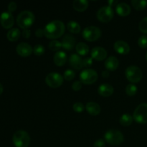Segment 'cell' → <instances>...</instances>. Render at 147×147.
<instances>
[{
	"instance_id": "6da1fadb",
	"label": "cell",
	"mask_w": 147,
	"mask_h": 147,
	"mask_svg": "<svg viewBox=\"0 0 147 147\" xmlns=\"http://www.w3.org/2000/svg\"><path fill=\"white\" fill-rule=\"evenodd\" d=\"M64 24L60 20H54L49 22L44 28V34L49 39H57L61 37L65 32Z\"/></svg>"
},
{
	"instance_id": "7a4b0ae2",
	"label": "cell",
	"mask_w": 147,
	"mask_h": 147,
	"mask_svg": "<svg viewBox=\"0 0 147 147\" xmlns=\"http://www.w3.org/2000/svg\"><path fill=\"white\" fill-rule=\"evenodd\" d=\"M34 22V15L32 11L24 10L20 12L17 17V23L20 28L25 30L32 25Z\"/></svg>"
},
{
	"instance_id": "3957f363",
	"label": "cell",
	"mask_w": 147,
	"mask_h": 147,
	"mask_svg": "<svg viewBox=\"0 0 147 147\" xmlns=\"http://www.w3.org/2000/svg\"><path fill=\"white\" fill-rule=\"evenodd\" d=\"M104 138L106 142L112 146H118L121 144L124 140L123 134L120 131L115 130V129H111L106 131Z\"/></svg>"
},
{
	"instance_id": "277c9868",
	"label": "cell",
	"mask_w": 147,
	"mask_h": 147,
	"mask_svg": "<svg viewBox=\"0 0 147 147\" xmlns=\"http://www.w3.org/2000/svg\"><path fill=\"white\" fill-rule=\"evenodd\" d=\"M12 142L16 147H27L30 143V137L27 131L19 130L14 134Z\"/></svg>"
},
{
	"instance_id": "5b68a950",
	"label": "cell",
	"mask_w": 147,
	"mask_h": 147,
	"mask_svg": "<svg viewBox=\"0 0 147 147\" xmlns=\"http://www.w3.org/2000/svg\"><path fill=\"white\" fill-rule=\"evenodd\" d=\"M125 75L129 81L133 83H139L143 77V73L142 70L137 66H129L126 68Z\"/></svg>"
},
{
	"instance_id": "8992f818",
	"label": "cell",
	"mask_w": 147,
	"mask_h": 147,
	"mask_svg": "<svg viewBox=\"0 0 147 147\" xmlns=\"http://www.w3.org/2000/svg\"><path fill=\"white\" fill-rule=\"evenodd\" d=\"M133 119L139 123L144 124L147 123V103H141L136 108L134 112Z\"/></svg>"
},
{
	"instance_id": "52a82bcc",
	"label": "cell",
	"mask_w": 147,
	"mask_h": 147,
	"mask_svg": "<svg viewBox=\"0 0 147 147\" xmlns=\"http://www.w3.org/2000/svg\"><path fill=\"white\" fill-rule=\"evenodd\" d=\"M101 36L100 29L95 26H89L86 27L83 32V37L88 42H94L98 40Z\"/></svg>"
},
{
	"instance_id": "ba28073f",
	"label": "cell",
	"mask_w": 147,
	"mask_h": 147,
	"mask_svg": "<svg viewBox=\"0 0 147 147\" xmlns=\"http://www.w3.org/2000/svg\"><path fill=\"white\" fill-rule=\"evenodd\" d=\"M98 73L96 70L90 68L83 70L80 75V80L85 85H90L94 83L98 79Z\"/></svg>"
},
{
	"instance_id": "9c48e42d",
	"label": "cell",
	"mask_w": 147,
	"mask_h": 147,
	"mask_svg": "<svg viewBox=\"0 0 147 147\" xmlns=\"http://www.w3.org/2000/svg\"><path fill=\"white\" fill-rule=\"evenodd\" d=\"M45 83L50 88H57L63 83V77L58 73H50L46 76Z\"/></svg>"
},
{
	"instance_id": "30bf717a",
	"label": "cell",
	"mask_w": 147,
	"mask_h": 147,
	"mask_svg": "<svg viewBox=\"0 0 147 147\" xmlns=\"http://www.w3.org/2000/svg\"><path fill=\"white\" fill-rule=\"evenodd\" d=\"M113 10L110 6H105L101 7L97 12V18L99 21L103 23H107L113 19Z\"/></svg>"
},
{
	"instance_id": "8fae6325",
	"label": "cell",
	"mask_w": 147,
	"mask_h": 147,
	"mask_svg": "<svg viewBox=\"0 0 147 147\" xmlns=\"http://www.w3.org/2000/svg\"><path fill=\"white\" fill-rule=\"evenodd\" d=\"M14 19L9 11H3L0 15V23L5 29H10L14 25Z\"/></svg>"
},
{
	"instance_id": "7c38bea8",
	"label": "cell",
	"mask_w": 147,
	"mask_h": 147,
	"mask_svg": "<svg viewBox=\"0 0 147 147\" xmlns=\"http://www.w3.org/2000/svg\"><path fill=\"white\" fill-rule=\"evenodd\" d=\"M16 51H17V54L21 57H27L33 53V48L28 43L21 42L17 46Z\"/></svg>"
},
{
	"instance_id": "4fadbf2b",
	"label": "cell",
	"mask_w": 147,
	"mask_h": 147,
	"mask_svg": "<svg viewBox=\"0 0 147 147\" xmlns=\"http://www.w3.org/2000/svg\"><path fill=\"white\" fill-rule=\"evenodd\" d=\"M113 48L116 53L121 55H126L130 52V46L123 40H118L113 45Z\"/></svg>"
},
{
	"instance_id": "5bb4252c",
	"label": "cell",
	"mask_w": 147,
	"mask_h": 147,
	"mask_svg": "<svg viewBox=\"0 0 147 147\" xmlns=\"http://www.w3.org/2000/svg\"><path fill=\"white\" fill-rule=\"evenodd\" d=\"M90 54L92 58L98 61H101L107 57V51L101 47H96L93 48Z\"/></svg>"
},
{
	"instance_id": "9a60e30c",
	"label": "cell",
	"mask_w": 147,
	"mask_h": 147,
	"mask_svg": "<svg viewBox=\"0 0 147 147\" xmlns=\"http://www.w3.org/2000/svg\"><path fill=\"white\" fill-rule=\"evenodd\" d=\"M62 47L67 50H73L76 45V38L70 34H66L63 37Z\"/></svg>"
},
{
	"instance_id": "2e32d148",
	"label": "cell",
	"mask_w": 147,
	"mask_h": 147,
	"mask_svg": "<svg viewBox=\"0 0 147 147\" xmlns=\"http://www.w3.org/2000/svg\"><path fill=\"white\" fill-rule=\"evenodd\" d=\"M69 63H70V65L76 70H81L83 67V60L78 55L73 54L70 55L69 58Z\"/></svg>"
},
{
	"instance_id": "e0dca14e",
	"label": "cell",
	"mask_w": 147,
	"mask_h": 147,
	"mask_svg": "<svg viewBox=\"0 0 147 147\" xmlns=\"http://www.w3.org/2000/svg\"><path fill=\"white\" fill-rule=\"evenodd\" d=\"M113 91H114V89H113V86L110 84H107V83L101 84L98 88V93L103 97L111 96L113 93Z\"/></svg>"
},
{
	"instance_id": "ac0fdd59",
	"label": "cell",
	"mask_w": 147,
	"mask_h": 147,
	"mask_svg": "<svg viewBox=\"0 0 147 147\" xmlns=\"http://www.w3.org/2000/svg\"><path fill=\"white\" fill-rule=\"evenodd\" d=\"M86 111L90 115L93 116H98L100 114L101 111V109L99 104H98L96 102H88L86 106Z\"/></svg>"
},
{
	"instance_id": "d6986e66",
	"label": "cell",
	"mask_w": 147,
	"mask_h": 147,
	"mask_svg": "<svg viewBox=\"0 0 147 147\" xmlns=\"http://www.w3.org/2000/svg\"><path fill=\"white\" fill-rule=\"evenodd\" d=\"M119 61L116 57L111 56L106 59L105 62V67L109 71H114L119 67Z\"/></svg>"
},
{
	"instance_id": "ffe728a7",
	"label": "cell",
	"mask_w": 147,
	"mask_h": 147,
	"mask_svg": "<svg viewBox=\"0 0 147 147\" xmlns=\"http://www.w3.org/2000/svg\"><path fill=\"white\" fill-rule=\"evenodd\" d=\"M116 11L121 17H126L131 13V7L126 3H119L116 7Z\"/></svg>"
},
{
	"instance_id": "44dd1931",
	"label": "cell",
	"mask_w": 147,
	"mask_h": 147,
	"mask_svg": "<svg viewBox=\"0 0 147 147\" xmlns=\"http://www.w3.org/2000/svg\"><path fill=\"white\" fill-rule=\"evenodd\" d=\"M67 57L65 53L63 51H58L54 55V63L57 66H63L67 62Z\"/></svg>"
},
{
	"instance_id": "7402d4cb",
	"label": "cell",
	"mask_w": 147,
	"mask_h": 147,
	"mask_svg": "<svg viewBox=\"0 0 147 147\" xmlns=\"http://www.w3.org/2000/svg\"><path fill=\"white\" fill-rule=\"evenodd\" d=\"M75 10L80 12H83L88 7V1L86 0H76L73 3Z\"/></svg>"
},
{
	"instance_id": "603a6c76",
	"label": "cell",
	"mask_w": 147,
	"mask_h": 147,
	"mask_svg": "<svg viewBox=\"0 0 147 147\" xmlns=\"http://www.w3.org/2000/svg\"><path fill=\"white\" fill-rule=\"evenodd\" d=\"M21 35V32L19 29L17 28H12L10 29L7 34V37L9 41L14 42L17 41L20 38Z\"/></svg>"
},
{
	"instance_id": "cb8c5ba5",
	"label": "cell",
	"mask_w": 147,
	"mask_h": 147,
	"mask_svg": "<svg viewBox=\"0 0 147 147\" xmlns=\"http://www.w3.org/2000/svg\"><path fill=\"white\" fill-rule=\"evenodd\" d=\"M76 52L78 53V54L80 55L84 56L89 53L90 49H89L88 45H86V43L79 42L76 45Z\"/></svg>"
},
{
	"instance_id": "d4e9b609",
	"label": "cell",
	"mask_w": 147,
	"mask_h": 147,
	"mask_svg": "<svg viewBox=\"0 0 147 147\" xmlns=\"http://www.w3.org/2000/svg\"><path fill=\"white\" fill-rule=\"evenodd\" d=\"M133 117L129 113H124L122 115L119 119V123L123 126H129L133 122Z\"/></svg>"
},
{
	"instance_id": "484cf974",
	"label": "cell",
	"mask_w": 147,
	"mask_h": 147,
	"mask_svg": "<svg viewBox=\"0 0 147 147\" xmlns=\"http://www.w3.org/2000/svg\"><path fill=\"white\" fill-rule=\"evenodd\" d=\"M131 4L135 9L138 11H142L147 7V1L146 0H132Z\"/></svg>"
},
{
	"instance_id": "4316f807",
	"label": "cell",
	"mask_w": 147,
	"mask_h": 147,
	"mask_svg": "<svg viewBox=\"0 0 147 147\" xmlns=\"http://www.w3.org/2000/svg\"><path fill=\"white\" fill-rule=\"evenodd\" d=\"M67 30L73 34H78L80 32V25L75 21H70L67 24Z\"/></svg>"
},
{
	"instance_id": "83f0119b",
	"label": "cell",
	"mask_w": 147,
	"mask_h": 147,
	"mask_svg": "<svg viewBox=\"0 0 147 147\" xmlns=\"http://www.w3.org/2000/svg\"><path fill=\"white\" fill-rule=\"evenodd\" d=\"M138 88L134 84H129L126 87V93L129 96H133L136 94Z\"/></svg>"
},
{
	"instance_id": "f1b7e54d",
	"label": "cell",
	"mask_w": 147,
	"mask_h": 147,
	"mask_svg": "<svg viewBox=\"0 0 147 147\" xmlns=\"http://www.w3.org/2000/svg\"><path fill=\"white\" fill-rule=\"evenodd\" d=\"M62 47L61 42L57 40H52L49 43V48L53 51H57Z\"/></svg>"
},
{
	"instance_id": "f546056e",
	"label": "cell",
	"mask_w": 147,
	"mask_h": 147,
	"mask_svg": "<svg viewBox=\"0 0 147 147\" xmlns=\"http://www.w3.org/2000/svg\"><path fill=\"white\" fill-rule=\"evenodd\" d=\"M45 50L44 46L40 44L36 45L33 48V53L37 56H40L43 55L45 53Z\"/></svg>"
},
{
	"instance_id": "4dcf8cb0",
	"label": "cell",
	"mask_w": 147,
	"mask_h": 147,
	"mask_svg": "<svg viewBox=\"0 0 147 147\" xmlns=\"http://www.w3.org/2000/svg\"><path fill=\"white\" fill-rule=\"evenodd\" d=\"M139 28L142 33L147 34V17L141 20L139 24Z\"/></svg>"
},
{
	"instance_id": "1f68e13d",
	"label": "cell",
	"mask_w": 147,
	"mask_h": 147,
	"mask_svg": "<svg viewBox=\"0 0 147 147\" xmlns=\"http://www.w3.org/2000/svg\"><path fill=\"white\" fill-rule=\"evenodd\" d=\"M76 76V73L73 70H67L65 71L64 74H63V78L65 80H67V81H70L72 80Z\"/></svg>"
},
{
	"instance_id": "d6a6232c",
	"label": "cell",
	"mask_w": 147,
	"mask_h": 147,
	"mask_svg": "<svg viewBox=\"0 0 147 147\" xmlns=\"http://www.w3.org/2000/svg\"><path fill=\"white\" fill-rule=\"evenodd\" d=\"M138 45L141 48L147 47V35H142L139 37L138 40Z\"/></svg>"
},
{
	"instance_id": "836d02e7",
	"label": "cell",
	"mask_w": 147,
	"mask_h": 147,
	"mask_svg": "<svg viewBox=\"0 0 147 147\" xmlns=\"http://www.w3.org/2000/svg\"><path fill=\"white\" fill-rule=\"evenodd\" d=\"M73 109L77 113H81V112H83L84 111L85 106L80 102H77V103H74V105L73 106Z\"/></svg>"
},
{
	"instance_id": "e575fe53",
	"label": "cell",
	"mask_w": 147,
	"mask_h": 147,
	"mask_svg": "<svg viewBox=\"0 0 147 147\" xmlns=\"http://www.w3.org/2000/svg\"><path fill=\"white\" fill-rule=\"evenodd\" d=\"M93 64V58L92 57H86L83 60V66L86 67H89Z\"/></svg>"
},
{
	"instance_id": "d590c367",
	"label": "cell",
	"mask_w": 147,
	"mask_h": 147,
	"mask_svg": "<svg viewBox=\"0 0 147 147\" xmlns=\"http://www.w3.org/2000/svg\"><path fill=\"white\" fill-rule=\"evenodd\" d=\"M82 88V83L79 80H77V81H75L74 83L72 85V88H73V90L75 91H78L81 89Z\"/></svg>"
},
{
	"instance_id": "8d00e7d4",
	"label": "cell",
	"mask_w": 147,
	"mask_h": 147,
	"mask_svg": "<svg viewBox=\"0 0 147 147\" xmlns=\"http://www.w3.org/2000/svg\"><path fill=\"white\" fill-rule=\"evenodd\" d=\"M93 147H106V142L103 139H98L95 142Z\"/></svg>"
},
{
	"instance_id": "74e56055",
	"label": "cell",
	"mask_w": 147,
	"mask_h": 147,
	"mask_svg": "<svg viewBox=\"0 0 147 147\" xmlns=\"http://www.w3.org/2000/svg\"><path fill=\"white\" fill-rule=\"evenodd\" d=\"M17 7V4H16V2H14V1H11V2L8 4V11H9L10 13L13 12V11H14L16 10Z\"/></svg>"
},
{
	"instance_id": "f35d334b",
	"label": "cell",
	"mask_w": 147,
	"mask_h": 147,
	"mask_svg": "<svg viewBox=\"0 0 147 147\" xmlns=\"http://www.w3.org/2000/svg\"><path fill=\"white\" fill-rule=\"evenodd\" d=\"M30 34H31V32L28 29H25V30H23L22 31V37L24 38L27 39L30 37Z\"/></svg>"
},
{
	"instance_id": "ab89813d",
	"label": "cell",
	"mask_w": 147,
	"mask_h": 147,
	"mask_svg": "<svg viewBox=\"0 0 147 147\" xmlns=\"http://www.w3.org/2000/svg\"><path fill=\"white\" fill-rule=\"evenodd\" d=\"M35 35L37 37H42L43 36H45L44 34V30H42V29H37L35 31Z\"/></svg>"
},
{
	"instance_id": "60d3db41",
	"label": "cell",
	"mask_w": 147,
	"mask_h": 147,
	"mask_svg": "<svg viewBox=\"0 0 147 147\" xmlns=\"http://www.w3.org/2000/svg\"><path fill=\"white\" fill-rule=\"evenodd\" d=\"M108 3H109V6H110V7H112V6H117L119 4L118 1H113H113H109Z\"/></svg>"
},
{
	"instance_id": "b9f144b4",
	"label": "cell",
	"mask_w": 147,
	"mask_h": 147,
	"mask_svg": "<svg viewBox=\"0 0 147 147\" xmlns=\"http://www.w3.org/2000/svg\"><path fill=\"white\" fill-rule=\"evenodd\" d=\"M102 76H103V78H108L109 76V70H103V72H102Z\"/></svg>"
},
{
	"instance_id": "7bdbcfd3",
	"label": "cell",
	"mask_w": 147,
	"mask_h": 147,
	"mask_svg": "<svg viewBox=\"0 0 147 147\" xmlns=\"http://www.w3.org/2000/svg\"><path fill=\"white\" fill-rule=\"evenodd\" d=\"M3 89H4V88H3V86L1 84V83H0V95H1V93H2Z\"/></svg>"
},
{
	"instance_id": "ee69618b",
	"label": "cell",
	"mask_w": 147,
	"mask_h": 147,
	"mask_svg": "<svg viewBox=\"0 0 147 147\" xmlns=\"http://www.w3.org/2000/svg\"><path fill=\"white\" fill-rule=\"evenodd\" d=\"M146 61H147V53H146Z\"/></svg>"
}]
</instances>
